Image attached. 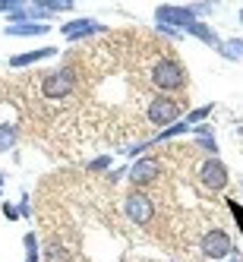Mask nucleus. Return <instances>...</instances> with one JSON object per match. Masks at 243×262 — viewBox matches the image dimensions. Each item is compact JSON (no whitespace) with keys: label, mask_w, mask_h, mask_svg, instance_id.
Segmentation results:
<instances>
[{"label":"nucleus","mask_w":243,"mask_h":262,"mask_svg":"<svg viewBox=\"0 0 243 262\" xmlns=\"http://www.w3.org/2000/svg\"><path fill=\"white\" fill-rule=\"evenodd\" d=\"M148 82L158 89V95H174V92L186 89V70L177 57L164 54V57H158L152 63V70H148Z\"/></svg>","instance_id":"obj_1"},{"label":"nucleus","mask_w":243,"mask_h":262,"mask_svg":"<svg viewBox=\"0 0 243 262\" xmlns=\"http://www.w3.org/2000/svg\"><path fill=\"white\" fill-rule=\"evenodd\" d=\"M73 89H76V70L73 67H57L41 76V95L48 101H63L73 95Z\"/></svg>","instance_id":"obj_2"},{"label":"nucleus","mask_w":243,"mask_h":262,"mask_svg":"<svg viewBox=\"0 0 243 262\" xmlns=\"http://www.w3.org/2000/svg\"><path fill=\"white\" fill-rule=\"evenodd\" d=\"M180 101L174 95H155V98H148V107H145V120L152 123V126H174L180 123Z\"/></svg>","instance_id":"obj_3"},{"label":"nucleus","mask_w":243,"mask_h":262,"mask_svg":"<svg viewBox=\"0 0 243 262\" xmlns=\"http://www.w3.org/2000/svg\"><path fill=\"white\" fill-rule=\"evenodd\" d=\"M199 253L205 259H228L234 253V240L224 228H212L199 237Z\"/></svg>","instance_id":"obj_4"},{"label":"nucleus","mask_w":243,"mask_h":262,"mask_svg":"<svg viewBox=\"0 0 243 262\" xmlns=\"http://www.w3.org/2000/svg\"><path fill=\"white\" fill-rule=\"evenodd\" d=\"M123 212H126V218L133 221V224L145 228V224L155 218V202L148 199L142 190H133V193H129V196L123 199Z\"/></svg>","instance_id":"obj_5"},{"label":"nucleus","mask_w":243,"mask_h":262,"mask_svg":"<svg viewBox=\"0 0 243 262\" xmlns=\"http://www.w3.org/2000/svg\"><path fill=\"white\" fill-rule=\"evenodd\" d=\"M161 174H164V164H161V158H155V155H139L133 164H129V180L136 183V190H139V186L155 183Z\"/></svg>","instance_id":"obj_6"},{"label":"nucleus","mask_w":243,"mask_h":262,"mask_svg":"<svg viewBox=\"0 0 243 262\" xmlns=\"http://www.w3.org/2000/svg\"><path fill=\"white\" fill-rule=\"evenodd\" d=\"M228 167H224L221 158H205L199 164V183L205 186V190H212V193H221L224 186H228Z\"/></svg>","instance_id":"obj_7"},{"label":"nucleus","mask_w":243,"mask_h":262,"mask_svg":"<svg viewBox=\"0 0 243 262\" xmlns=\"http://www.w3.org/2000/svg\"><path fill=\"white\" fill-rule=\"evenodd\" d=\"M155 23L158 26H171L177 32H186L196 23V16H193L190 7H155Z\"/></svg>","instance_id":"obj_8"},{"label":"nucleus","mask_w":243,"mask_h":262,"mask_svg":"<svg viewBox=\"0 0 243 262\" xmlns=\"http://www.w3.org/2000/svg\"><path fill=\"white\" fill-rule=\"evenodd\" d=\"M107 32V26H101L98 19H89V16H82V19H70L60 26V35L67 41H82V38H92V35H101Z\"/></svg>","instance_id":"obj_9"},{"label":"nucleus","mask_w":243,"mask_h":262,"mask_svg":"<svg viewBox=\"0 0 243 262\" xmlns=\"http://www.w3.org/2000/svg\"><path fill=\"white\" fill-rule=\"evenodd\" d=\"M51 26L48 23H10L4 26L7 38H38V35H48Z\"/></svg>","instance_id":"obj_10"},{"label":"nucleus","mask_w":243,"mask_h":262,"mask_svg":"<svg viewBox=\"0 0 243 262\" xmlns=\"http://www.w3.org/2000/svg\"><path fill=\"white\" fill-rule=\"evenodd\" d=\"M57 48H51V45H45V48H38V51H26V54H16V57H10V67L13 70H23V67H32V63H41V60H51V57H57Z\"/></svg>","instance_id":"obj_11"},{"label":"nucleus","mask_w":243,"mask_h":262,"mask_svg":"<svg viewBox=\"0 0 243 262\" xmlns=\"http://www.w3.org/2000/svg\"><path fill=\"white\" fill-rule=\"evenodd\" d=\"M186 35H193V38H199L202 45H209V48H215V51L221 48V38H218V32H215L212 26H205L202 19H196L190 29H186Z\"/></svg>","instance_id":"obj_12"},{"label":"nucleus","mask_w":243,"mask_h":262,"mask_svg":"<svg viewBox=\"0 0 243 262\" xmlns=\"http://www.w3.org/2000/svg\"><path fill=\"white\" fill-rule=\"evenodd\" d=\"M41 259H45V262H70L73 256H70V247H63L60 240H48Z\"/></svg>","instance_id":"obj_13"},{"label":"nucleus","mask_w":243,"mask_h":262,"mask_svg":"<svg viewBox=\"0 0 243 262\" xmlns=\"http://www.w3.org/2000/svg\"><path fill=\"white\" fill-rule=\"evenodd\" d=\"M16 139H19V126L16 123H0V155L10 152L16 145Z\"/></svg>","instance_id":"obj_14"},{"label":"nucleus","mask_w":243,"mask_h":262,"mask_svg":"<svg viewBox=\"0 0 243 262\" xmlns=\"http://www.w3.org/2000/svg\"><path fill=\"white\" fill-rule=\"evenodd\" d=\"M218 54L224 60H243V38H228V41H221Z\"/></svg>","instance_id":"obj_15"},{"label":"nucleus","mask_w":243,"mask_h":262,"mask_svg":"<svg viewBox=\"0 0 243 262\" xmlns=\"http://www.w3.org/2000/svg\"><path fill=\"white\" fill-rule=\"evenodd\" d=\"M212 111H215V104H202V107H193V111H190V114H186L183 120L190 123V126H199V123H205V117H209Z\"/></svg>","instance_id":"obj_16"},{"label":"nucleus","mask_w":243,"mask_h":262,"mask_svg":"<svg viewBox=\"0 0 243 262\" xmlns=\"http://www.w3.org/2000/svg\"><path fill=\"white\" fill-rule=\"evenodd\" d=\"M23 247H26V262H38V237L26 234L23 237Z\"/></svg>","instance_id":"obj_17"},{"label":"nucleus","mask_w":243,"mask_h":262,"mask_svg":"<svg viewBox=\"0 0 243 262\" xmlns=\"http://www.w3.org/2000/svg\"><path fill=\"white\" fill-rule=\"evenodd\" d=\"M51 13H70L73 10V0H51V4H45Z\"/></svg>","instance_id":"obj_18"},{"label":"nucleus","mask_w":243,"mask_h":262,"mask_svg":"<svg viewBox=\"0 0 243 262\" xmlns=\"http://www.w3.org/2000/svg\"><path fill=\"white\" fill-rule=\"evenodd\" d=\"M107 164H111V155H98L95 161H89V171H107Z\"/></svg>","instance_id":"obj_19"},{"label":"nucleus","mask_w":243,"mask_h":262,"mask_svg":"<svg viewBox=\"0 0 243 262\" xmlns=\"http://www.w3.org/2000/svg\"><path fill=\"white\" fill-rule=\"evenodd\" d=\"M228 209L234 212V218H237V224H240V228H243V205H240L237 199H228Z\"/></svg>","instance_id":"obj_20"},{"label":"nucleus","mask_w":243,"mask_h":262,"mask_svg":"<svg viewBox=\"0 0 243 262\" xmlns=\"http://www.w3.org/2000/svg\"><path fill=\"white\" fill-rule=\"evenodd\" d=\"M190 10H193V16H196V19H199V16H209V13L215 10V4H193Z\"/></svg>","instance_id":"obj_21"},{"label":"nucleus","mask_w":243,"mask_h":262,"mask_svg":"<svg viewBox=\"0 0 243 262\" xmlns=\"http://www.w3.org/2000/svg\"><path fill=\"white\" fill-rule=\"evenodd\" d=\"M19 7H23L19 0H0V13H7V16H10L13 10H19Z\"/></svg>","instance_id":"obj_22"},{"label":"nucleus","mask_w":243,"mask_h":262,"mask_svg":"<svg viewBox=\"0 0 243 262\" xmlns=\"http://www.w3.org/2000/svg\"><path fill=\"white\" fill-rule=\"evenodd\" d=\"M4 215H7L10 221H16V218H19V205H13V202H4Z\"/></svg>","instance_id":"obj_23"},{"label":"nucleus","mask_w":243,"mask_h":262,"mask_svg":"<svg viewBox=\"0 0 243 262\" xmlns=\"http://www.w3.org/2000/svg\"><path fill=\"white\" fill-rule=\"evenodd\" d=\"M193 136H215V129L209 123H199V126H193Z\"/></svg>","instance_id":"obj_24"},{"label":"nucleus","mask_w":243,"mask_h":262,"mask_svg":"<svg viewBox=\"0 0 243 262\" xmlns=\"http://www.w3.org/2000/svg\"><path fill=\"white\" fill-rule=\"evenodd\" d=\"M158 32H161V35H167L171 41H177L180 35H183V32H177V29H171V26H158Z\"/></svg>","instance_id":"obj_25"},{"label":"nucleus","mask_w":243,"mask_h":262,"mask_svg":"<svg viewBox=\"0 0 243 262\" xmlns=\"http://www.w3.org/2000/svg\"><path fill=\"white\" fill-rule=\"evenodd\" d=\"M126 174H129V167H120V171H111V174H107V180H111V183H117V180H123Z\"/></svg>","instance_id":"obj_26"},{"label":"nucleus","mask_w":243,"mask_h":262,"mask_svg":"<svg viewBox=\"0 0 243 262\" xmlns=\"http://www.w3.org/2000/svg\"><path fill=\"white\" fill-rule=\"evenodd\" d=\"M19 215L32 218V205H29V196H23V202H19Z\"/></svg>","instance_id":"obj_27"},{"label":"nucleus","mask_w":243,"mask_h":262,"mask_svg":"<svg viewBox=\"0 0 243 262\" xmlns=\"http://www.w3.org/2000/svg\"><path fill=\"white\" fill-rule=\"evenodd\" d=\"M4 180H7V177H4V174H0V186H4Z\"/></svg>","instance_id":"obj_28"},{"label":"nucleus","mask_w":243,"mask_h":262,"mask_svg":"<svg viewBox=\"0 0 243 262\" xmlns=\"http://www.w3.org/2000/svg\"><path fill=\"white\" fill-rule=\"evenodd\" d=\"M240 26H243V10H240Z\"/></svg>","instance_id":"obj_29"},{"label":"nucleus","mask_w":243,"mask_h":262,"mask_svg":"<svg viewBox=\"0 0 243 262\" xmlns=\"http://www.w3.org/2000/svg\"><path fill=\"white\" fill-rule=\"evenodd\" d=\"M231 262H240V259H231Z\"/></svg>","instance_id":"obj_30"},{"label":"nucleus","mask_w":243,"mask_h":262,"mask_svg":"<svg viewBox=\"0 0 243 262\" xmlns=\"http://www.w3.org/2000/svg\"><path fill=\"white\" fill-rule=\"evenodd\" d=\"M240 262H243V259H240Z\"/></svg>","instance_id":"obj_31"}]
</instances>
